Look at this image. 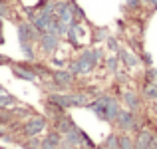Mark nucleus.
Here are the masks:
<instances>
[{
  "label": "nucleus",
  "mask_w": 157,
  "mask_h": 149,
  "mask_svg": "<svg viewBox=\"0 0 157 149\" xmlns=\"http://www.w3.org/2000/svg\"><path fill=\"white\" fill-rule=\"evenodd\" d=\"M88 107L101 119V121H107V123H113L115 117L119 113V101L111 96H100L96 101H90Z\"/></svg>",
  "instance_id": "nucleus-1"
},
{
  "label": "nucleus",
  "mask_w": 157,
  "mask_h": 149,
  "mask_svg": "<svg viewBox=\"0 0 157 149\" xmlns=\"http://www.w3.org/2000/svg\"><path fill=\"white\" fill-rule=\"evenodd\" d=\"M100 58H101V52H100V50H84V52H82V56L72 64L70 72H72L74 76L92 72V70L96 68V64L100 62Z\"/></svg>",
  "instance_id": "nucleus-2"
},
{
  "label": "nucleus",
  "mask_w": 157,
  "mask_h": 149,
  "mask_svg": "<svg viewBox=\"0 0 157 149\" xmlns=\"http://www.w3.org/2000/svg\"><path fill=\"white\" fill-rule=\"evenodd\" d=\"M113 123L123 133L139 129V119H137V115H135V111H131V109H119V113H117V117H115Z\"/></svg>",
  "instance_id": "nucleus-3"
},
{
  "label": "nucleus",
  "mask_w": 157,
  "mask_h": 149,
  "mask_svg": "<svg viewBox=\"0 0 157 149\" xmlns=\"http://www.w3.org/2000/svg\"><path fill=\"white\" fill-rule=\"evenodd\" d=\"M54 16L58 18V22L64 24V26H70L74 22V8L70 2H58L54 4Z\"/></svg>",
  "instance_id": "nucleus-4"
},
{
  "label": "nucleus",
  "mask_w": 157,
  "mask_h": 149,
  "mask_svg": "<svg viewBox=\"0 0 157 149\" xmlns=\"http://www.w3.org/2000/svg\"><path fill=\"white\" fill-rule=\"evenodd\" d=\"M44 129H46V117H42V115L30 117L22 127V131H24L26 137H36V135H38L40 131H44Z\"/></svg>",
  "instance_id": "nucleus-5"
},
{
  "label": "nucleus",
  "mask_w": 157,
  "mask_h": 149,
  "mask_svg": "<svg viewBox=\"0 0 157 149\" xmlns=\"http://www.w3.org/2000/svg\"><path fill=\"white\" fill-rule=\"evenodd\" d=\"M155 139L157 135L151 129H139L137 137L133 139L135 149H155Z\"/></svg>",
  "instance_id": "nucleus-6"
},
{
  "label": "nucleus",
  "mask_w": 157,
  "mask_h": 149,
  "mask_svg": "<svg viewBox=\"0 0 157 149\" xmlns=\"http://www.w3.org/2000/svg\"><path fill=\"white\" fill-rule=\"evenodd\" d=\"M36 38H40V32L36 30L30 22L18 24V40H20V44H32Z\"/></svg>",
  "instance_id": "nucleus-7"
},
{
  "label": "nucleus",
  "mask_w": 157,
  "mask_h": 149,
  "mask_svg": "<svg viewBox=\"0 0 157 149\" xmlns=\"http://www.w3.org/2000/svg\"><path fill=\"white\" fill-rule=\"evenodd\" d=\"M12 74H14L18 80H26V82H36L38 80L36 70L28 68V66H12Z\"/></svg>",
  "instance_id": "nucleus-8"
},
{
  "label": "nucleus",
  "mask_w": 157,
  "mask_h": 149,
  "mask_svg": "<svg viewBox=\"0 0 157 149\" xmlns=\"http://www.w3.org/2000/svg\"><path fill=\"white\" fill-rule=\"evenodd\" d=\"M40 46H42L44 52H52V50H56L58 48V42H60V36H56V34H50V32H46V34H40Z\"/></svg>",
  "instance_id": "nucleus-9"
},
{
  "label": "nucleus",
  "mask_w": 157,
  "mask_h": 149,
  "mask_svg": "<svg viewBox=\"0 0 157 149\" xmlns=\"http://www.w3.org/2000/svg\"><path fill=\"white\" fill-rule=\"evenodd\" d=\"M52 80L58 88H68L70 84L74 82V74L72 72H66V70H58V72L52 74Z\"/></svg>",
  "instance_id": "nucleus-10"
},
{
  "label": "nucleus",
  "mask_w": 157,
  "mask_h": 149,
  "mask_svg": "<svg viewBox=\"0 0 157 149\" xmlns=\"http://www.w3.org/2000/svg\"><path fill=\"white\" fill-rule=\"evenodd\" d=\"M74 127H76V123L72 121V117L70 115H66V113H62L60 117H56V131L58 133H68V131H72Z\"/></svg>",
  "instance_id": "nucleus-11"
},
{
  "label": "nucleus",
  "mask_w": 157,
  "mask_h": 149,
  "mask_svg": "<svg viewBox=\"0 0 157 149\" xmlns=\"http://www.w3.org/2000/svg\"><path fill=\"white\" fill-rule=\"evenodd\" d=\"M123 103L127 105V109L137 111L139 105H141V99H139V96L135 92H125V94H123Z\"/></svg>",
  "instance_id": "nucleus-12"
},
{
  "label": "nucleus",
  "mask_w": 157,
  "mask_h": 149,
  "mask_svg": "<svg viewBox=\"0 0 157 149\" xmlns=\"http://www.w3.org/2000/svg\"><path fill=\"white\" fill-rule=\"evenodd\" d=\"M60 143H62L60 133H58V131H52V133H48L46 139L40 143V147H42V149H58V147H60Z\"/></svg>",
  "instance_id": "nucleus-13"
},
{
  "label": "nucleus",
  "mask_w": 157,
  "mask_h": 149,
  "mask_svg": "<svg viewBox=\"0 0 157 149\" xmlns=\"http://www.w3.org/2000/svg\"><path fill=\"white\" fill-rule=\"evenodd\" d=\"M117 56H119V60H121L127 68H135V66L139 64V58L133 56L131 52H127V50H117Z\"/></svg>",
  "instance_id": "nucleus-14"
},
{
  "label": "nucleus",
  "mask_w": 157,
  "mask_h": 149,
  "mask_svg": "<svg viewBox=\"0 0 157 149\" xmlns=\"http://www.w3.org/2000/svg\"><path fill=\"white\" fill-rule=\"evenodd\" d=\"M143 97L151 99V101H157V82H149L143 88Z\"/></svg>",
  "instance_id": "nucleus-15"
},
{
  "label": "nucleus",
  "mask_w": 157,
  "mask_h": 149,
  "mask_svg": "<svg viewBox=\"0 0 157 149\" xmlns=\"http://www.w3.org/2000/svg\"><path fill=\"white\" fill-rule=\"evenodd\" d=\"M119 149H135L133 137H129V135H127V133L119 135Z\"/></svg>",
  "instance_id": "nucleus-16"
},
{
  "label": "nucleus",
  "mask_w": 157,
  "mask_h": 149,
  "mask_svg": "<svg viewBox=\"0 0 157 149\" xmlns=\"http://www.w3.org/2000/svg\"><path fill=\"white\" fill-rule=\"evenodd\" d=\"M14 103H16L14 96H10V94H2V96H0V109H6V107L14 105Z\"/></svg>",
  "instance_id": "nucleus-17"
},
{
  "label": "nucleus",
  "mask_w": 157,
  "mask_h": 149,
  "mask_svg": "<svg viewBox=\"0 0 157 149\" xmlns=\"http://www.w3.org/2000/svg\"><path fill=\"white\" fill-rule=\"evenodd\" d=\"M104 145H105L107 149H119V135L111 133L109 137L105 139V143H104Z\"/></svg>",
  "instance_id": "nucleus-18"
},
{
  "label": "nucleus",
  "mask_w": 157,
  "mask_h": 149,
  "mask_svg": "<svg viewBox=\"0 0 157 149\" xmlns=\"http://www.w3.org/2000/svg\"><path fill=\"white\" fill-rule=\"evenodd\" d=\"M22 46V52L28 60H34V50H32V44H20Z\"/></svg>",
  "instance_id": "nucleus-19"
},
{
  "label": "nucleus",
  "mask_w": 157,
  "mask_h": 149,
  "mask_svg": "<svg viewBox=\"0 0 157 149\" xmlns=\"http://www.w3.org/2000/svg\"><path fill=\"white\" fill-rule=\"evenodd\" d=\"M145 78H147V84H149V82H157V68H151V66H149Z\"/></svg>",
  "instance_id": "nucleus-20"
},
{
  "label": "nucleus",
  "mask_w": 157,
  "mask_h": 149,
  "mask_svg": "<svg viewBox=\"0 0 157 149\" xmlns=\"http://www.w3.org/2000/svg\"><path fill=\"white\" fill-rule=\"evenodd\" d=\"M8 16H10V10H8L6 2H4V0H0V18H8Z\"/></svg>",
  "instance_id": "nucleus-21"
},
{
  "label": "nucleus",
  "mask_w": 157,
  "mask_h": 149,
  "mask_svg": "<svg viewBox=\"0 0 157 149\" xmlns=\"http://www.w3.org/2000/svg\"><path fill=\"white\" fill-rule=\"evenodd\" d=\"M141 4H143L141 0H125V6L129 8V10H137V8L141 6Z\"/></svg>",
  "instance_id": "nucleus-22"
},
{
  "label": "nucleus",
  "mask_w": 157,
  "mask_h": 149,
  "mask_svg": "<svg viewBox=\"0 0 157 149\" xmlns=\"http://www.w3.org/2000/svg\"><path fill=\"white\" fill-rule=\"evenodd\" d=\"M107 68H109L111 72H115V70H117V58H115V56L107 58Z\"/></svg>",
  "instance_id": "nucleus-23"
},
{
  "label": "nucleus",
  "mask_w": 157,
  "mask_h": 149,
  "mask_svg": "<svg viewBox=\"0 0 157 149\" xmlns=\"http://www.w3.org/2000/svg\"><path fill=\"white\" fill-rule=\"evenodd\" d=\"M107 46H109V50H113V52H117V42H115V40L113 38H109V40H107Z\"/></svg>",
  "instance_id": "nucleus-24"
},
{
  "label": "nucleus",
  "mask_w": 157,
  "mask_h": 149,
  "mask_svg": "<svg viewBox=\"0 0 157 149\" xmlns=\"http://www.w3.org/2000/svg\"><path fill=\"white\" fill-rule=\"evenodd\" d=\"M143 4H147L149 8H153V10H157V0H141Z\"/></svg>",
  "instance_id": "nucleus-25"
},
{
  "label": "nucleus",
  "mask_w": 157,
  "mask_h": 149,
  "mask_svg": "<svg viewBox=\"0 0 157 149\" xmlns=\"http://www.w3.org/2000/svg\"><path fill=\"white\" fill-rule=\"evenodd\" d=\"M10 64V58L8 56H2V54H0V66H8Z\"/></svg>",
  "instance_id": "nucleus-26"
},
{
  "label": "nucleus",
  "mask_w": 157,
  "mask_h": 149,
  "mask_svg": "<svg viewBox=\"0 0 157 149\" xmlns=\"http://www.w3.org/2000/svg\"><path fill=\"white\" fill-rule=\"evenodd\" d=\"M143 62H145V66H151V56H149V54H143Z\"/></svg>",
  "instance_id": "nucleus-27"
},
{
  "label": "nucleus",
  "mask_w": 157,
  "mask_h": 149,
  "mask_svg": "<svg viewBox=\"0 0 157 149\" xmlns=\"http://www.w3.org/2000/svg\"><path fill=\"white\" fill-rule=\"evenodd\" d=\"M2 94H8V92H6V90L2 88V86H0V96H2Z\"/></svg>",
  "instance_id": "nucleus-28"
},
{
  "label": "nucleus",
  "mask_w": 157,
  "mask_h": 149,
  "mask_svg": "<svg viewBox=\"0 0 157 149\" xmlns=\"http://www.w3.org/2000/svg\"><path fill=\"white\" fill-rule=\"evenodd\" d=\"M0 44H4V36L2 34H0Z\"/></svg>",
  "instance_id": "nucleus-29"
},
{
  "label": "nucleus",
  "mask_w": 157,
  "mask_h": 149,
  "mask_svg": "<svg viewBox=\"0 0 157 149\" xmlns=\"http://www.w3.org/2000/svg\"><path fill=\"white\" fill-rule=\"evenodd\" d=\"M155 149H157V139H155Z\"/></svg>",
  "instance_id": "nucleus-30"
},
{
  "label": "nucleus",
  "mask_w": 157,
  "mask_h": 149,
  "mask_svg": "<svg viewBox=\"0 0 157 149\" xmlns=\"http://www.w3.org/2000/svg\"><path fill=\"white\" fill-rule=\"evenodd\" d=\"M28 149H32V147H28Z\"/></svg>",
  "instance_id": "nucleus-31"
}]
</instances>
